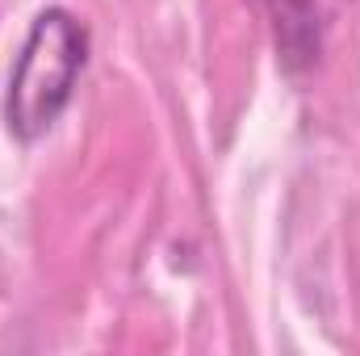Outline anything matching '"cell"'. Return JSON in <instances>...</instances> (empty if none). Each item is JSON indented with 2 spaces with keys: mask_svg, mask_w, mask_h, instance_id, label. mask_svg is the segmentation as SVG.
Returning <instances> with one entry per match:
<instances>
[{
  "mask_svg": "<svg viewBox=\"0 0 360 356\" xmlns=\"http://www.w3.org/2000/svg\"><path fill=\"white\" fill-rule=\"evenodd\" d=\"M84 55H89V34L68 8H46L34 17L4 96V126L13 139L30 143L51 130V122L72 101Z\"/></svg>",
  "mask_w": 360,
  "mask_h": 356,
  "instance_id": "1",
  "label": "cell"
}]
</instances>
